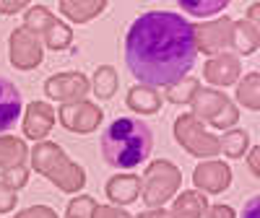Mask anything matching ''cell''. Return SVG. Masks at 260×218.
I'll return each instance as SVG.
<instances>
[{"mask_svg": "<svg viewBox=\"0 0 260 218\" xmlns=\"http://www.w3.org/2000/svg\"><path fill=\"white\" fill-rule=\"evenodd\" d=\"M195 29L175 11H148L127 29V70L146 86H172L182 81L195 65Z\"/></svg>", "mask_w": 260, "mask_h": 218, "instance_id": "cell-1", "label": "cell"}, {"mask_svg": "<svg viewBox=\"0 0 260 218\" xmlns=\"http://www.w3.org/2000/svg\"><path fill=\"white\" fill-rule=\"evenodd\" d=\"M154 151V133L143 120L117 117L104 127L102 156L112 169H136Z\"/></svg>", "mask_w": 260, "mask_h": 218, "instance_id": "cell-2", "label": "cell"}, {"mask_svg": "<svg viewBox=\"0 0 260 218\" xmlns=\"http://www.w3.org/2000/svg\"><path fill=\"white\" fill-rule=\"evenodd\" d=\"M21 91L16 89V83L0 76V133L16 127L21 120Z\"/></svg>", "mask_w": 260, "mask_h": 218, "instance_id": "cell-3", "label": "cell"}, {"mask_svg": "<svg viewBox=\"0 0 260 218\" xmlns=\"http://www.w3.org/2000/svg\"><path fill=\"white\" fill-rule=\"evenodd\" d=\"M187 13H195V16H211V13H219V11H224V0H213V3H208V6H198V3H192V0H182L180 3Z\"/></svg>", "mask_w": 260, "mask_h": 218, "instance_id": "cell-4", "label": "cell"}, {"mask_svg": "<svg viewBox=\"0 0 260 218\" xmlns=\"http://www.w3.org/2000/svg\"><path fill=\"white\" fill-rule=\"evenodd\" d=\"M257 205H260V200H257V195L245 205V213H242V218H257Z\"/></svg>", "mask_w": 260, "mask_h": 218, "instance_id": "cell-5", "label": "cell"}]
</instances>
